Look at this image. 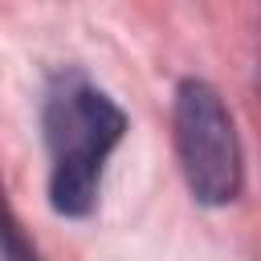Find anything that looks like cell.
Listing matches in <instances>:
<instances>
[{"label": "cell", "mask_w": 261, "mask_h": 261, "mask_svg": "<svg viewBox=\"0 0 261 261\" xmlns=\"http://www.w3.org/2000/svg\"><path fill=\"white\" fill-rule=\"evenodd\" d=\"M126 114L94 86L69 77L45 102V143L53 151L49 200L61 216H86L98 200L106 155L118 147Z\"/></svg>", "instance_id": "cell-1"}, {"label": "cell", "mask_w": 261, "mask_h": 261, "mask_svg": "<svg viewBox=\"0 0 261 261\" xmlns=\"http://www.w3.org/2000/svg\"><path fill=\"white\" fill-rule=\"evenodd\" d=\"M175 155L200 204H228L241 192V139L228 106L208 82H179L175 90Z\"/></svg>", "instance_id": "cell-2"}, {"label": "cell", "mask_w": 261, "mask_h": 261, "mask_svg": "<svg viewBox=\"0 0 261 261\" xmlns=\"http://www.w3.org/2000/svg\"><path fill=\"white\" fill-rule=\"evenodd\" d=\"M257 86H261V73H257Z\"/></svg>", "instance_id": "cell-4"}, {"label": "cell", "mask_w": 261, "mask_h": 261, "mask_svg": "<svg viewBox=\"0 0 261 261\" xmlns=\"http://www.w3.org/2000/svg\"><path fill=\"white\" fill-rule=\"evenodd\" d=\"M8 261H37L33 249H24V237H20V224L8 216Z\"/></svg>", "instance_id": "cell-3"}]
</instances>
